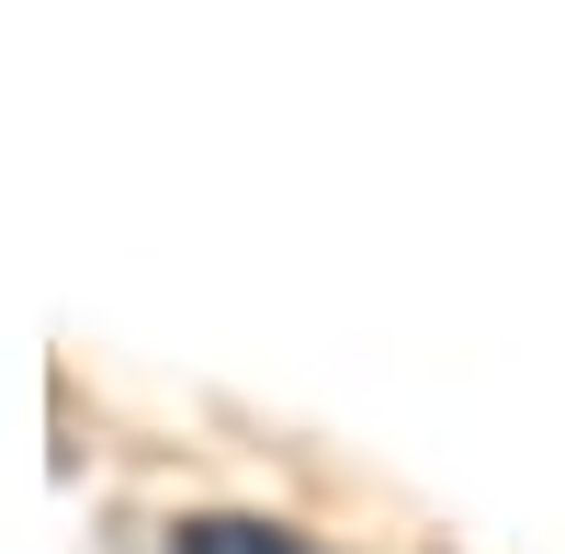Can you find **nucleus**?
<instances>
[{"instance_id":"obj_1","label":"nucleus","mask_w":565,"mask_h":554,"mask_svg":"<svg viewBox=\"0 0 565 554\" xmlns=\"http://www.w3.org/2000/svg\"><path fill=\"white\" fill-rule=\"evenodd\" d=\"M170 543H181V554H295V543H271L260 521H181Z\"/></svg>"}]
</instances>
